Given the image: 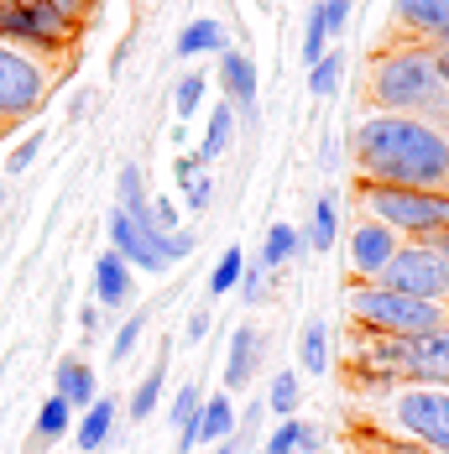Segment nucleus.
I'll list each match as a JSON object with an SVG mask.
<instances>
[{
  "label": "nucleus",
  "instance_id": "nucleus-1",
  "mask_svg": "<svg viewBox=\"0 0 449 454\" xmlns=\"http://www.w3.org/2000/svg\"><path fill=\"white\" fill-rule=\"evenodd\" d=\"M360 183H398L449 199V131L413 121V115H371L356 126L351 141Z\"/></svg>",
  "mask_w": 449,
  "mask_h": 454
},
{
  "label": "nucleus",
  "instance_id": "nucleus-2",
  "mask_svg": "<svg viewBox=\"0 0 449 454\" xmlns=\"http://www.w3.org/2000/svg\"><path fill=\"white\" fill-rule=\"evenodd\" d=\"M371 105L382 115H413L449 131V84L439 74V52L423 37H392L371 58Z\"/></svg>",
  "mask_w": 449,
  "mask_h": 454
},
{
  "label": "nucleus",
  "instance_id": "nucleus-3",
  "mask_svg": "<svg viewBox=\"0 0 449 454\" xmlns=\"http://www.w3.org/2000/svg\"><path fill=\"white\" fill-rule=\"evenodd\" d=\"M351 376L449 387V324L445 329H429V334H371V329H356V340H351Z\"/></svg>",
  "mask_w": 449,
  "mask_h": 454
},
{
  "label": "nucleus",
  "instance_id": "nucleus-4",
  "mask_svg": "<svg viewBox=\"0 0 449 454\" xmlns=\"http://www.w3.org/2000/svg\"><path fill=\"white\" fill-rule=\"evenodd\" d=\"M376 397V428H392L398 439H413L434 454H449V387L434 381H371L356 376Z\"/></svg>",
  "mask_w": 449,
  "mask_h": 454
},
{
  "label": "nucleus",
  "instance_id": "nucleus-5",
  "mask_svg": "<svg viewBox=\"0 0 449 454\" xmlns=\"http://www.w3.org/2000/svg\"><path fill=\"white\" fill-rule=\"evenodd\" d=\"M68 63L74 58H52V52L16 47L0 37V131H16L21 121H32Z\"/></svg>",
  "mask_w": 449,
  "mask_h": 454
},
{
  "label": "nucleus",
  "instance_id": "nucleus-6",
  "mask_svg": "<svg viewBox=\"0 0 449 454\" xmlns=\"http://www.w3.org/2000/svg\"><path fill=\"white\" fill-rule=\"evenodd\" d=\"M345 309L356 318V329H371V334H429V329L449 324V303L392 293L382 282H356L345 293Z\"/></svg>",
  "mask_w": 449,
  "mask_h": 454
},
{
  "label": "nucleus",
  "instance_id": "nucleus-7",
  "mask_svg": "<svg viewBox=\"0 0 449 454\" xmlns=\"http://www.w3.org/2000/svg\"><path fill=\"white\" fill-rule=\"evenodd\" d=\"M360 215L382 220L387 230H398L407 240L449 230L445 220V193H423V188H398V183H356Z\"/></svg>",
  "mask_w": 449,
  "mask_h": 454
},
{
  "label": "nucleus",
  "instance_id": "nucleus-8",
  "mask_svg": "<svg viewBox=\"0 0 449 454\" xmlns=\"http://www.w3.org/2000/svg\"><path fill=\"white\" fill-rule=\"evenodd\" d=\"M79 32L84 27H74L47 0H0V37L16 43V47H37V52H52V58H74Z\"/></svg>",
  "mask_w": 449,
  "mask_h": 454
},
{
  "label": "nucleus",
  "instance_id": "nucleus-9",
  "mask_svg": "<svg viewBox=\"0 0 449 454\" xmlns=\"http://www.w3.org/2000/svg\"><path fill=\"white\" fill-rule=\"evenodd\" d=\"M376 282H382V287H392V293H413V298L449 303V267L439 262V251L429 246V235L403 240V246H398V256L382 267Z\"/></svg>",
  "mask_w": 449,
  "mask_h": 454
},
{
  "label": "nucleus",
  "instance_id": "nucleus-10",
  "mask_svg": "<svg viewBox=\"0 0 449 454\" xmlns=\"http://www.w3.org/2000/svg\"><path fill=\"white\" fill-rule=\"evenodd\" d=\"M168 235L162 230H152V225H141V220H131V215H110V251L131 267V272H168Z\"/></svg>",
  "mask_w": 449,
  "mask_h": 454
},
{
  "label": "nucleus",
  "instance_id": "nucleus-11",
  "mask_svg": "<svg viewBox=\"0 0 449 454\" xmlns=\"http://www.w3.org/2000/svg\"><path fill=\"white\" fill-rule=\"evenodd\" d=\"M398 246H403V235H398V230H387L382 220L360 215L356 225H351V246H345L351 282H376V277H382V267L398 256Z\"/></svg>",
  "mask_w": 449,
  "mask_h": 454
},
{
  "label": "nucleus",
  "instance_id": "nucleus-12",
  "mask_svg": "<svg viewBox=\"0 0 449 454\" xmlns=\"http://www.w3.org/2000/svg\"><path fill=\"white\" fill-rule=\"evenodd\" d=\"M220 90H224V105L235 110V126H256V121H262V99H256V63H251L240 47H224V52H220Z\"/></svg>",
  "mask_w": 449,
  "mask_h": 454
},
{
  "label": "nucleus",
  "instance_id": "nucleus-13",
  "mask_svg": "<svg viewBox=\"0 0 449 454\" xmlns=\"http://www.w3.org/2000/svg\"><path fill=\"white\" fill-rule=\"evenodd\" d=\"M94 303L99 309H131L136 303V272L115 251H99L94 256Z\"/></svg>",
  "mask_w": 449,
  "mask_h": 454
},
{
  "label": "nucleus",
  "instance_id": "nucleus-14",
  "mask_svg": "<svg viewBox=\"0 0 449 454\" xmlns=\"http://www.w3.org/2000/svg\"><path fill=\"white\" fill-rule=\"evenodd\" d=\"M398 16V37H439L449 32V0H392Z\"/></svg>",
  "mask_w": 449,
  "mask_h": 454
},
{
  "label": "nucleus",
  "instance_id": "nucleus-15",
  "mask_svg": "<svg viewBox=\"0 0 449 454\" xmlns=\"http://www.w3.org/2000/svg\"><path fill=\"white\" fill-rule=\"evenodd\" d=\"M262 350H267V340L251 329V324H240L235 334H230V361H224V392H240V387H251V376H256V365H262Z\"/></svg>",
  "mask_w": 449,
  "mask_h": 454
},
{
  "label": "nucleus",
  "instance_id": "nucleus-16",
  "mask_svg": "<svg viewBox=\"0 0 449 454\" xmlns=\"http://www.w3.org/2000/svg\"><path fill=\"white\" fill-rule=\"evenodd\" d=\"M52 392L68 403L74 412H84L99 397V381H94V365L84 361V356H63L58 361V371H52Z\"/></svg>",
  "mask_w": 449,
  "mask_h": 454
},
{
  "label": "nucleus",
  "instance_id": "nucleus-17",
  "mask_svg": "<svg viewBox=\"0 0 449 454\" xmlns=\"http://www.w3.org/2000/svg\"><path fill=\"white\" fill-rule=\"evenodd\" d=\"M115 418H121V403H115V397H94L90 408L79 412V423H74V439H79V450H84V454L105 450V439H110Z\"/></svg>",
  "mask_w": 449,
  "mask_h": 454
},
{
  "label": "nucleus",
  "instance_id": "nucleus-18",
  "mask_svg": "<svg viewBox=\"0 0 449 454\" xmlns=\"http://www.w3.org/2000/svg\"><path fill=\"white\" fill-rule=\"evenodd\" d=\"M235 428H240V412H235V403H230V392H215V397L199 403V428H193L199 444H220V439H230Z\"/></svg>",
  "mask_w": 449,
  "mask_h": 454
},
{
  "label": "nucleus",
  "instance_id": "nucleus-19",
  "mask_svg": "<svg viewBox=\"0 0 449 454\" xmlns=\"http://www.w3.org/2000/svg\"><path fill=\"white\" fill-rule=\"evenodd\" d=\"M230 47V32H224L220 16H199V21H188L178 32V43H173V52L178 58H199V52H224Z\"/></svg>",
  "mask_w": 449,
  "mask_h": 454
},
{
  "label": "nucleus",
  "instance_id": "nucleus-20",
  "mask_svg": "<svg viewBox=\"0 0 449 454\" xmlns=\"http://www.w3.org/2000/svg\"><path fill=\"white\" fill-rule=\"evenodd\" d=\"M199 403H204V387L188 381V387H178V397H173V408H168V423H173V434H178V454H188L199 444V439H193V428H199Z\"/></svg>",
  "mask_w": 449,
  "mask_h": 454
},
{
  "label": "nucleus",
  "instance_id": "nucleus-21",
  "mask_svg": "<svg viewBox=\"0 0 449 454\" xmlns=\"http://www.w3.org/2000/svg\"><path fill=\"white\" fill-rule=\"evenodd\" d=\"M298 251H303V230L298 225H272L267 240H262V251H256V262H262L267 272H277V267H288Z\"/></svg>",
  "mask_w": 449,
  "mask_h": 454
},
{
  "label": "nucleus",
  "instance_id": "nucleus-22",
  "mask_svg": "<svg viewBox=\"0 0 449 454\" xmlns=\"http://www.w3.org/2000/svg\"><path fill=\"white\" fill-rule=\"evenodd\" d=\"M356 454H434L423 450V444H413V439H398V434H387V428H376V423H356Z\"/></svg>",
  "mask_w": 449,
  "mask_h": 454
},
{
  "label": "nucleus",
  "instance_id": "nucleus-23",
  "mask_svg": "<svg viewBox=\"0 0 449 454\" xmlns=\"http://www.w3.org/2000/svg\"><path fill=\"white\" fill-rule=\"evenodd\" d=\"M230 137H235V110H230V105H215V115H209V126H204V141H199V152H193V157H199V168H209V162H215V157H220L224 146H230Z\"/></svg>",
  "mask_w": 449,
  "mask_h": 454
},
{
  "label": "nucleus",
  "instance_id": "nucleus-24",
  "mask_svg": "<svg viewBox=\"0 0 449 454\" xmlns=\"http://www.w3.org/2000/svg\"><path fill=\"white\" fill-rule=\"evenodd\" d=\"M74 418H79V412L68 408V403H63L58 392H52V397H47L43 408H37V423H32V439H37V444H58V439H63V434L74 428Z\"/></svg>",
  "mask_w": 449,
  "mask_h": 454
},
{
  "label": "nucleus",
  "instance_id": "nucleus-25",
  "mask_svg": "<svg viewBox=\"0 0 449 454\" xmlns=\"http://www.w3.org/2000/svg\"><path fill=\"white\" fill-rule=\"evenodd\" d=\"M115 204H121V215L146 220V173H141V162H126L115 173Z\"/></svg>",
  "mask_w": 449,
  "mask_h": 454
},
{
  "label": "nucleus",
  "instance_id": "nucleus-26",
  "mask_svg": "<svg viewBox=\"0 0 449 454\" xmlns=\"http://www.w3.org/2000/svg\"><path fill=\"white\" fill-rule=\"evenodd\" d=\"M335 240H340V204L324 193V199L314 204V220H309V230H303V246H309V251H329Z\"/></svg>",
  "mask_w": 449,
  "mask_h": 454
},
{
  "label": "nucleus",
  "instance_id": "nucleus-27",
  "mask_svg": "<svg viewBox=\"0 0 449 454\" xmlns=\"http://www.w3.org/2000/svg\"><path fill=\"white\" fill-rule=\"evenodd\" d=\"M298 365H303V371H314V376H324V371H329V324H324V318H309V324H303V340H298Z\"/></svg>",
  "mask_w": 449,
  "mask_h": 454
},
{
  "label": "nucleus",
  "instance_id": "nucleus-28",
  "mask_svg": "<svg viewBox=\"0 0 449 454\" xmlns=\"http://www.w3.org/2000/svg\"><path fill=\"white\" fill-rule=\"evenodd\" d=\"M162 387H168V356L152 365L141 381H136V392H131V423H141V418H152L157 412V403H162Z\"/></svg>",
  "mask_w": 449,
  "mask_h": 454
},
{
  "label": "nucleus",
  "instance_id": "nucleus-29",
  "mask_svg": "<svg viewBox=\"0 0 449 454\" xmlns=\"http://www.w3.org/2000/svg\"><path fill=\"white\" fill-rule=\"evenodd\" d=\"M298 403H303L298 371H277L272 387H267V412H277V418H298Z\"/></svg>",
  "mask_w": 449,
  "mask_h": 454
},
{
  "label": "nucleus",
  "instance_id": "nucleus-30",
  "mask_svg": "<svg viewBox=\"0 0 449 454\" xmlns=\"http://www.w3.org/2000/svg\"><path fill=\"white\" fill-rule=\"evenodd\" d=\"M340 74H345V58L340 52H324L314 68H309V94L314 99H329V94L340 90Z\"/></svg>",
  "mask_w": 449,
  "mask_h": 454
},
{
  "label": "nucleus",
  "instance_id": "nucleus-31",
  "mask_svg": "<svg viewBox=\"0 0 449 454\" xmlns=\"http://www.w3.org/2000/svg\"><path fill=\"white\" fill-rule=\"evenodd\" d=\"M204 94H209V79H204V74H183L178 90H173V115H178V121H188V115L204 105Z\"/></svg>",
  "mask_w": 449,
  "mask_h": 454
},
{
  "label": "nucleus",
  "instance_id": "nucleus-32",
  "mask_svg": "<svg viewBox=\"0 0 449 454\" xmlns=\"http://www.w3.org/2000/svg\"><path fill=\"white\" fill-rule=\"evenodd\" d=\"M146 318H152V309H131L126 314V324L115 329V340H110V361H126L136 350V340H141V329H146Z\"/></svg>",
  "mask_w": 449,
  "mask_h": 454
},
{
  "label": "nucleus",
  "instance_id": "nucleus-33",
  "mask_svg": "<svg viewBox=\"0 0 449 454\" xmlns=\"http://www.w3.org/2000/svg\"><path fill=\"white\" fill-rule=\"evenodd\" d=\"M240 272H246V256H240V251L230 246V251H224V256H220V267L209 272V303H215L220 293H230V287L240 282Z\"/></svg>",
  "mask_w": 449,
  "mask_h": 454
},
{
  "label": "nucleus",
  "instance_id": "nucleus-34",
  "mask_svg": "<svg viewBox=\"0 0 449 454\" xmlns=\"http://www.w3.org/2000/svg\"><path fill=\"white\" fill-rule=\"evenodd\" d=\"M235 287H240V298L256 309V303H267V298H272V272L262 267V262H246V272H240Z\"/></svg>",
  "mask_w": 449,
  "mask_h": 454
},
{
  "label": "nucleus",
  "instance_id": "nucleus-35",
  "mask_svg": "<svg viewBox=\"0 0 449 454\" xmlns=\"http://www.w3.org/2000/svg\"><path fill=\"white\" fill-rule=\"evenodd\" d=\"M298 52H303V63L314 68L319 58L329 52V32H324V16H319V5L309 11V27H303V43H298Z\"/></svg>",
  "mask_w": 449,
  "mask_h": 454
},
{
  "label": "nucleus",
  "instance_id": "nucleus-36",
  "mask_svg": "<svg viewBox=\"0 0 449 454\" xmlns=\"http://www.w3.org/2000/svg\"><path fill=\"white\" fill-rule=\"evenodd\" d=\"M141 225H152V230H162V235H173L178 225V199L173 193H162V199H146V220Z\"/></svg>",
  "mask_w": 449,
  "mask_h": 454
},
{
  "label": "nucleus",
  "instance_id": "nucleus-37",
  "mask_svg": "<svg viewBox=\"0 0 449 454\" xmlns=\"http://www.w3.org/2000/svg\"><path fill=\"white\" fill-rule=\"evenodd\" d=\"M43 141H47V131H32V137L21 141L11 157H5V178H16V173H27L32 162H37V152H43Z\"/></svg>",
  "mask_w": 449,
  "mask_h": 454
},
{
  "label": "nucleus",
  "instance_id": "nucleus-38",
  "mask_svg": "<svg viewBox=\"0 0 449 454\" xmlns=\"http://www.w3.org/2000/svg\"><path fill=\"white\" fill-rule=\"evenodd\" d=\"M298 423H303V418H282V423L272 428V439H267L262 454H298Z\"/></svg>",
  "mask_w": 449,
  "mask_h": 454
},
{
  "label": "nucleus",
  "instance_id": "nucleus-39",
  "mask_svg": "<svg viewBox=\"0 0 449 454\" xmlns=\"http://www.w3.org/2000/svg\"><path fill=\"white\" fill-rule=\"evenodd\" d=\"M319 16H324V32L340 37L345 21H351V0H319Z\"/></svg>",
  "mask_w": 449,
  "mask_h": 454
},
{
  "label": "nucleus",
  "instance_id": "nucleus-40",
  "mask_svg": "<svg viewBox=\"0 0 449 454\" xmlns=\"http://www.w3.org/2000/svg\"><path fill=\"white\" fill-rule=\"evenodd\" d=\"M183 204H188V209H209V204H215V178L199 173V178L183 188Z\"/></svg>",
  "mask_w": 449,
  "mask_h": 454
},
{
  "label": "nucleus",
  "instance_id": "nucleus-41",
  "mask_svg": "<svg viewBox=\"0 0 449 454\" xmlns=\"http://www.w3.org/2000/svg\"><path fill=\"white\" fill-rule=\"evenodd\" d=\"M162 251H168V267H173V262H188V256L199 251V235H193V230H173Z\"/></svg>",
  "mask_w": 449,
  "mask_h": 454
},
{
  "label": "nucleus",
  "instance_id": "nucleus-42",
  "mask_svg": "<svg viewBox=\"0 0 449 454\" xmlns=\"http://www.w3.org/2000/svg\"><path fill=\"white\" fill-rule=\"evenodd\" d=\"M251 444H256V428H246V423H240V428H235L230 439L209 444V450H215V454H251Z\"/></svg>",
  "mask_w": 449,
  "mask_h": 454
},
{
  "label": "nucleus",
  "instance_id": "nucleus-43",
  "mask_svg": "<svg viewBox=\"0 0 449 454\" xmlns=\"http://www.w3.org/2000/svg\"><path fill=\"white\" fill-rule=\"evenodd\" d=\"M324 444H329V434L303 418V423H298V454H324Z\"/></svg>",
  "mask_w": 449,
  "mask_h": 454
},
{
  "label": "nucleus",
  "instance_id": "nucleus-44",
  "mask_svg": "<svg viewBox=\"0 0 449 454\" xmlns=\"http://www.w3.org/2000/svg\"><path fill=\"white\" fill-rule=\"evenodd\" d=\"M204 168H199V157L193 152H183V157H173V178H178V188H188V183L199 178Z\"/></svg>",
  "mask_w": 449,
  "mask_h": 454
},
{
  "label": "nucleus",
  "instance_id": "nucleus-45",
  "mask_svg": "<svg viewBox=\"0 0 449 454\" xmlns=\"http://www.w3.org/2000/svg\"><path fill=\"white\" fill-rule=\"evenodd\" d=\"M209 334V309H199V314L188 318V329H183V345H199Z\"/></svg>",
  "mask_w": 449,
  "mask_h": 454
},
{
  "label": "nucleus",
  "instance_id": "nucleus-46",
  "mask_svg": "<svg viewBox=\"0 0 449 454\" xmlns=\"http://www.w3.org/2000/svg\"><path fill=\"white\" fill-rule=\"evenodd\" d=\"M84 115H94V90H79L68 99V121H84Z\"/></svg>",
  "mask_w": 449,
  "mask_h": 454
},
{
  "label": "nucleus",
  "instance_id": "nucleus-47",
  "mask_svg": "<svg viewBox=\"0 0 449 454\" xmlns=\"http://www.w3.org/2000/svg\"><path fill=\"white\" fill-rule=\"evenodd\" d=\"M79 329H84V340L99 334V303H84V309H79Z\"/></svg>",
  "mask_w": 449,
  "mask_h": 454
},
{
  "label": "nucleus",
  "instance_id": "nucleus-48",
  "mask_svg": "<svg viewBox=\"0 0 449 454\" xmlns=\"http://www.w3.org/2000/svg\"><path fill=\"white\" fill-rule=\"evenodd\" d=\"M429 246L439 251V262L449 267V230H434V235H429Z\"/></svg>",
  "mask_w": 449,
  "mask_h": 454
},
{
  "label": "nucleus",
  "instance_id": "nucleus-49",
  "mask_svg": "<svg viewBox=\"0 0 449 454\" xmlns=\"http://www.w3.org/2000/svg\"><path fill=\"white\" fill-rule=\"evenodd\" d=\"M439 52V74H445V84H449V47H434Z\"/></svg>",
  "mask_w": 449,
  "mask_h": 454
},
{
  "label": "nucleus",
  "instance_id": "nucleus-50",
  "mask_svg": "<svg viewBox=\"0 0 449 454\" xmlns=\"http://www.w3.org/2000/svg\"><path fill=\"white\" fill-rule=\"evenodd\" d=\"M445 220H449V199H445Z\"/></svg>",
  "mask_w": 449,
  "mask_h": 454
},
{
  "label": "nucleus",
  "instance_id": "nucleus-51",
  "mask_svg": "<svg viewBox=\"0 0 449 454\" xmlns=\"http://www.w3.org/2000/svg\"><path fill=\"white\" fill-rule=\"evenodd\" d=\"M0 204H5V188H0Z\"/></svg>",
  "mask_w": 449,
  "mask_h": 454
},
{
  "label": "nucleus",
  "instance_id": "nucleus-52",
  "mask_svg": "<svg viewBox=\"0 0 449 454\" xmlns=\"http://www.w3.org/2000/svg\"><path fill=\"white\" fill-rule=\"evenodd\" d=\"M256 5H267V0H256Z\"/></svg>",
  "mask_w": 449,
  "mask_h": 454
}]
</instances>
